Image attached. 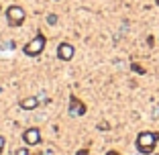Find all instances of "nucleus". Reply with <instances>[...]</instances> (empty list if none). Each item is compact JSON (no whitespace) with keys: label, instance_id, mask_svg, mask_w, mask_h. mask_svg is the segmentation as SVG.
<instances>
[{"label":"nucleus","instance_id":"nucleus-12","mask_svg":"<svg viewBox=\"0 0 159 155\" xmlns=\"http://www.w3.org/2000/svg\"><path fill=\"white\" fill-rule=\"evenodd\" d=\"M88 153H90L88 149H80V151H78V153H75V155H88Z\"/></svg>","mask_w":159,"mask_h":155},{"label":"nucleus","instance_id":"nucleus-2","mask_svg":"<svg viewBox=\"0 0 159 155\" xmlns=\"http://www.w3.org/2000/svg\"><path fill=\"white\" fill-rule=\"evenodd\" d=\"M45 43H47L45 35H43V33H37V37H35V39H31V41H29L27 45L23 47V53H25V55H29V57L41 55V53H43V49H45Z\"/></svg>","mask_w":159,"mask_h":155},{"label":"nucleus","instance_id":"nucleus-9","mask_svg":"<svg viewBox=\"0 0 159 155\" xmlns=\"http://www.w3.org/2000/svg\"><path fill=\"white\" fill-rule=\"evenodd\" d=\"M47 23L51 25V27H53V25H57V14H47Z\"/></svg>","mask_w":159,"mask_h":155},{"label":"nucleus","instance_id":"nucleus-3","mask_svg":"<svg viewBox=\"0 0 159 155\" xmlns=\"http://www.w3.org/2000/svg\"><path fill=\"white\" fill-rule=\"evenodd\" d=\"M6 19H8L10 27H20V25L25 23V10H23V6H16V4L8 6V8H6Z\"/></svg>","mask_w":159,"mask_h":155},{"label":"nucleus","instance_id":"nucleus-16","mask_svg":"<svg viewBox=\"0 0 159 155\" xmlns=\"http://www.w3.org/2000/svg\"><path fill=\"white\" fill-rule=\"evenodd\" d=\"M0 10H2V6H0Z\"/></svg>","mask_w":159,"mask_h":155},{"label":"nucleus","instance_id":"nucleus-13","mask_svg":"<svg viewBox=\"0 0 159 155\" xmlns=\"http://www.w3.org/2000/svg\"><path fill=\"white\" fill-rule=\"evenodd\" d=\"M106 155H120V153H118V151H114V149H110V151H108Z\"/></svg>","mask_w":159,"mask_h":155},{"label":"nucleus","instance_id":"nucleus-15","mask_svg":"<svg viewBox=\"0 0 159 155\" xmlns=\"http://www.w3.org/2000/svg\"><path fill=\"white\" fill-rule=\"evenodd\" d=\"M155 2H157V4H159V0H155Z\"/></svg>","mask_w":159,"mask_h":155},{"label":"nucleus","instance_id":"nucleus-8","mask_svg":"<svg viewBox=\"0 0 159 155\" xmlns=\"http://www.w3.org/2000/svg\"><path fill=\"white\" fill-rule=\"evenodd\" d=\"M131 70L135 71V74H139V75H143V74H145V67H141L139 63H133V66H131Z\"/></svg>","mask_w":159,"mask_h":155},{"label":"nucleus","instance_id":"nucleus-6","mask_svg":"<svg viewBox=\"0 0 159 155\" xmlns=\"http://www.w3.org/2000/svg\"><path fill=\"white\" fill-rule=\"evenodd\" d=\"M74 53H75V49L70 43H61L59 47H57V57H59L61 61H70L71 57H74Z\"/></svg>","mask_w":159,"mask_h":155},{"label":"nucleus","instance_id":"nucleus-10","mask_svg":"<svg viewBox=\"0 0 159 155\" xmlns=\"http://www.w3.org/2000/svg\"><path fill=\"white\" fill-rule=\"evenodd\" d=\"M14 155H31V151H29V149H16Z\"/></svg>","mask_w":159,"mask_h":155},{"label":"nucleus","instance_id":"nucleus-1","mask_svg":"<svg viewBox=\"0 0 159 155\" xmlns=\"http://www.w3.org/2000/svg\"><path fill=\"white\" fill-rule=\"evenodd\" d=\"M157 139H159V133H151V131L139 133V137H137V149H139V153L151 155V153H153V149H155Z\"/></svg>","mask_w":159,"mask_h":155},{"label":"nucleus","instance_id":"nucleus-5","mask_svg":"<svg viewBox=\"0 0 159 155\" xmlns=\"http://www.w3.org/2000/svg\"><path fill=\"white\" fill-rule=\"evenodd\" d=\"M23 139H25L27 145H39V143H41V131L35 129V127H31V129H27V131L23 133Z\"/></svg>","mask_w":159,"mask_h":155},{"label":"nucleus","instance_id":"nucleus-4","mask_svg":"<svg viewBox=\"0 0 159 155\" xmlns=\"http://www.w3.org/2000/svg\"><path fill=\"white\" fill-rule=\"evenodd\" d=\"M70 114L71 116H82V114H86V104L75 94L70 96Z\"/></svg>","mask_w":159,"mask_h":155},{"label":"nucleus","instance_id":"nucleus-7","mask_svg":"<svg viewBox=\"0 0 159 155\" xmlns=\"http://www.w3.org/2000/svg\"><path fill=\"white\" fill-rule=\"evenodd\" d=\"M37 104H39L37 96H29V98L20 100V108L23 110H33V108H37Z\"/></svg>","mask_w":159,"mask_h":155},{"label":"nucleus","instance_id":"nucleus-14","mask_svg":"<svg viewBox=\"0 0 159 155\" xmlns=\"http://www.w3.org/2000/svg\"><path fill=\"white\" fill-rule=\"evenodd\" d=\"M31 155H43V153H41V151H37V153H31Z\"/></svg>","mask_w":159,"mask_h":155},{"label":"nucleus","instance_id":"nucleus-11","mask_svg":"<svg viewBox=\"0 0 159 155\" xmlns=\"http://www.w3.org/2000/svg\"><path fill=\"white\" fill-rule=\"evenodd\" d=\"M4 145H6V141H4V137H0V153H2V149H4Z\"/></svg>","mask_w":159,"mask_h":155}]
</instances>
